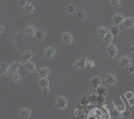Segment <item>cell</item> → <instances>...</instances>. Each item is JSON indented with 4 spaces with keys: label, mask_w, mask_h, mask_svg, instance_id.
Listing matches in <instances>:
<instances>
[{
    "label": "cell",
    "mask_w": 134,
    "mask_h": 119,
    "mask_svg": "<svg viewBox=\"0 0 134 119\" xmlns=\"http://www.w3.org/2000/svg\"><path fill=\"white\" fill-rule=\"evenodd\" d=\"M124 24L128 28H133L134 27V17L130 16L126 18L124 21Z\"/></svg>",
    "instance_id": "obj_17"
},
{
    "label": "cell",
    "mask_w": 134,
    "mask_h": 119,
    "mask_svg": "<svg viewBox=\"0 0 134 119\" xmlns=\"http://www.w3.org/2000/svg\"><path fill=\"white\" fill-rule=\"evenodd\" d=\"M39 83L40 84L42 88H47L49 86V80L47 78H41L39 81Z\"/></svg>",
    "instance_id": "obj_25"
},
{
    "label": "cell",
    "mask_w": 134,
    "mask_h": 119,
    "mask_svg": "<svg viewBox=\"0 0 134 119\" xmlns=\"http://www.w3.org/2000/svg\"><path fill=\"white\" fill-rule=\"evenodd\" d=\"M47 36V32L44 29H39L36 32V37L39 40H43Z\"/></svg>",
    "instance_id": "obj_21"
},
{
    "label": "cell",
    "mask_w": 134,
    "mask_h": 119,
    "mask_svg": "<svg viewBox=\"0 0 134 119\" xmlns=\"http://www.w3.org/2000/svg\"><path fill=\"white\" fill-rule=\"evenodd\" d=\"M113 19L115 24L119 25L122 23V22H124V20H125V17H124V14H122V13H116L113 16Z\"/></svg>",
    "instance_id": "obj_8"
},
{
    "label": "cell",
    "mask_w": 134,
    "mask_h": 119,
    "mask_svg": "<svg viewBox=\"0 0 134 119\" xmlns=\"http://www.w3.org/2000/svg\"><path fill=\"white\" fill-rule=\"evenodd\" d=\"M90 101H90V97H89L88 95H84L83 97L81 98V103H82V104H83L84 105H90Z\"/></svg>",
    "instance_id": "obj_28"
},
{
    "label": "cell",
    "mask_w": 134,
    "mask_h": 119,
    "mask_svg": "<svg viewBox=\"0 0 134 119\" xmlns=\"http://www.w3.org/2000/svg\"><path fill=\"white\" fill-rule=\"evenodd\" d=\"M86 66L87 65H86V58H82L80 60L75 61L74 65H73V69H78L80 68H85Z\"/></svg>",
    "instance_id": "obj_6"
},
{
    "label": "cell",
    "mask_w": 134,
    "mask_h": 119,
    "mask_svg": "<svg viewBox=\"0 0 134 119\" xmlns=\"http://www.w3.org/2000/svg\"><path fill=\"white\" fill-rule=\"evenodd\" d=\"M34 56V53L30 50H26L23 53L22 56V59L26 60V61H30L31 58Z\"/></svg>",
    "instance_id": "obj_22"
},
{
    "label": "cell",
    "mask_w": 134,
    "mask_h": 119,
    "mask_svg": "<svg viewBox=\"0 0 134 119\" xmlns=\"http://www.w3.org/2000/svg\"><path fill=\"white\" fill-rule=\"evenodd\" d=\"M37 30H36V27L34 26V24H29L27 26L26 30V33L28 35V36L30 37H33L35 35H36V32Z\"/></svg>",
    "instance_id": "obj_7"
},
{
    "label": "cell",
    "mask_w": 134,
    "mask_h": 119,
    "mask_svg": "<svg viewBox=\"0 0 134 119\" xmlns=\"http://www.w3.org/2000/svg\"><path fill=\"white\" fill-rule=\"evenodd\" d=\"M128 71H130V72H132V73H133L134 72V66L133 65H130V67H129V70Z\"/></svg>",
    "instance_id": "obj_38"
},
{
    "label": "cell",
    "mask_w": 134,
    "mask_h": 119,
    "mask_svg": "<svg viewBox=\"0 0 134 119\" xmlns=\"http://www.w3.org/2000/svg\"><path fill=\"white\" fill-rule=\"evenodd\" d=\"M68 104H69L68 99L66 98H65V97L60 95V96H58L56 98V103L55 106L58 109H66L68 107Z\"/></svg>",
    "instance_id": "obj_1"
},
{
    "label": "cell",
    "mask_w": 134,
    "mask_h": 119,
    "mask_svg": "<svg viewBox=\"0 0 134 119\" xmlns=\"http://www.w3.org/2000/svg\"><path fill=\"white\" fill-rule=\"evenodd\" d=\"M5 31V29L4 28V27L3 26H0V32L1 33H3Z\"/></svg>",
    "instance_id": "obj_39"
},
{
    "label": "cell",
    "mask_w": 134,
    "mask_h": 119,
    "mask_svg": "<svg viewBox=\"0 0 134 119\" xmlns=\"http://www.w3.org/2000/svg\"><path fill=\"white\" fill-rule=\"evenodd\" d=\"M43 92L44 95H50L51 94V92H50V89L49 87H47V88H43Z\"/></svg>",
    "instance_id": "obj_36"
},
{
    "label": "cell",
    "mask_w": 134,
    "mask_h": 119,
    "mask_svg": "<svg viewBox=\"0 0 134 119\" xmlns=\"http://www.w3.org/2000/svg\"><path fill=\"white\" fill-rule=\"evenodd\" d=\"M86 65L88 68H93L96 66L94 61L91 60H86Z\"/></svg>",
    "instance_id": "obj_33"
},
{
    "label": "cell",
    "mask_w": 134,
    "mask_h": 119,
    "mask_svg": "<svg viewBox=\"0 0 134 119\" xmlns=\"http://www.w3.org/2000/svg\"><path fill=\"white\" fill-rule=\"evenodd\" d=\"M110 31L113 34V35H118L120 33V29L117 25H115V26L111 27V31Z\"/></svg>",
    "instance_id": "obj_29"
},
{
    "label": "cell",
    "mask_w": 134,
    "mask_h": 119,
    "mask_svg": "<svg viewBox=\"0 0 134 119\" xmlns=\"http://www.w3.org/2000/svg\"><path fill=\"white\" fill-rule=\"evenodd\" d=\"M122 114L123 116H125V117H130V116H131V112L130 111L129 109H126Z\"/></svg>",
    "instance_id": "obj_34"
},
{
    "label": "cell",
    "mask_w": 134,
    "mask_h": 119,
    "mask_svg": "<svg viewBox=\"0 0 134 119\" xmlns=\"http://www.w3.org/2000/svg\"><path fill=\"white\" fill-rule=\"evenodd\" d=\"M106 82L110 85H113L117 82V78L112 73H108L105 76Z\"/></svg>",
    "instance_id": "obj_11"
},
{
    "label": "cell",
    "mask_w": 134,
    "mask_h": 119,
    "mask_svg": "<svg viewBox=\"0 0 134 119\" xmlns=\"http://www.w3.org/2000/svg\"><path fill=\"white\" fill-rule=\"evenodd\" d=\"M133 77H134V72H133Z\"/></svg>",
    "instance_id": "obj_42"
},
{
    "label": "cell",
    "mask_w": 134,
    "mask_h": 119,
    "mask_svg": "<svg viewBox=\"0 0 134 119\" xmlns=\"http://www.w3.org/2000/svg\"><path fill=\"white\" fill-rule=\"evenodd\" d=\"M98 103L100 105H102L105 102V96H103V95H99L98 97V101H97Z\"/></svg>",
    "instance_id": "obj_32"
},
{
    "label": "cell",
    "mask_w": 134,
    "mask_h": 119,
    "mask_svg": "<svg viewBox=\"0 0 134 119\" xmlns=\"http://www.w3.org/2000/svg\"><path fill=\"white\" fill-rule=\"evenodd\" d=\"M113 34L111 31H109V32L106 34V35L105 36V37L103 38V39H104L106 43L110 44V43H111V42L113 41Z\"/></svg>",
    "instance_id": "obj_26"
},
{
    "label": "cell",
    "mask_w": 134,
    "mask_h": 119,
    "mask_svg": "<svg viewBox=\"0 0 134 119\" xmlns=\"http://www.w3.org/2000/svg\"><path fill=\"white\" fill-rule=\"evenodd\" d=\"M77 17L79 18L81 20H84L85 18H86V17L88 16V13L86 12V10H84V9H81L77 13Z\"/></svg>",
    "instance_id": "obj_27"
},
{
    "label": "cell",
    "mask_w": 134,
    "mask_h": 119,
    "mask_svg": "<svg viewBox=\"0 0 134 119\" xmlns=\"http://www.w3.org/2000/svg\"><path fill=\"white\" fill-rule=\"evenodd\" d=\"M120 65L123 67H126L131 65L132 62V59L131 56L128 55H125V56H122L120 60Z\"/></svg>",
    "instance_id": "obj_3"
},
{
    "label": "cell",
    "mask_w": 134,
    "mask_h": 119,
    "mask_svg": "<svg viewBox=\"0 0 134 119\" xmlns=\"http://www.w3.org/2000/svg\"><path fill=\"white\" fill-rule=\"evenodd\" d=\"M63 41L67 44H69L73 41V36L71 33L65 32L63 35Z\"/></svg>",
    "instance_id": "obj_10"
},
{
    "label": "cell",
    "mask_w": 134,
    "mask_h": 119,
    "mask_svg": "<svg viewBox=\"0 0 134 119\" xmlns=\"http://www.w3.org/2000/svg\"><path fill=\"white\" fill-rule=\"evenodd\" d=\"M56 53V50L54 47H49L46 49L45 56L48 58H52Z\"/></svg>",
    "instance_id": "obj_16"
},
{
    "label": "cell",
    "mask_w": 134,
    "mask_h": 119,
    "mask_svg": "<svg viewBox=\"0 0 134 119\" xmlns=\"http://www.w3.org/2000/svg\"><path fill=\"white\" fill-rule=\"evenodd\" d=\"M85 105H84L82 104L81 103L78 105V108H79V109H85Z\"/></svg>",
    "instance_id": "obj_40"
},
{
    "label": "cell",
    "mask_w": 134,
    "mask_h": 119,
    "mask_svg": "<svg viewBox=\"0 0 134 119\" xmlns=\"http://www.w3.org/2000/svg\"><path fill=\"white\" fill-rule=\"evenodd\" d=\"M97 93L99 95H103V96H106L109 93L108 88L105 85H100L99 87L97 88Z\"/></svg>",
    "instance_id": "obj_15"
},
{
    "label": "cell",
    "mask_w": 134,
    "mask_h": 119,
    "mask_svg": "<svg viewBox=\"0 0 134 119\" xmlns=\"http://www.w3.org/2000/svg\"><path fill=\"white\" fill-rule=\"evenodd\" d=\"M131 50H132V52H134V46H133V47L131 48Z\"/></svg>",
    "instance_id": "obj_41"
},
{
    "label": "cell",
    "mask_w": 134,
    "mask_h": 119,
    "mask_svg": "<svg viewBox=\"0 0 134 119\" xmlns=\"http://www.w3.org/2000/svg\"><path fill=\"white\" fill-rule=\"evenodd\" d=\"M86 109H79V108H76L73 110V114L74 115V116L75 118H78L79 116H82V115H85V112H86Z\"/></svg>",
    "instance_id": "obj_20"
},
{
    "label": "cell",
    "mask_w": 134,
    "mask_h": 119,
    "mask_svg": "<svg viewBox=\"0 0 134 119\" xmlns=\"http://www.w3.org/2000/svg\"><path fill=\"white\" fill-rule=\"evenodd\" d=\"M111 3L113 6H114L116 9L120 7V5H121V1H120V0H111Z\"/></svg>",
    "instance_id": "obj_31"
},
{
    "label": "cell",
    "mask_w": 134,
    "mask_h": 119,
    "mask_svg": "<svg viewBox=\"0 0 134 119\" xmlns=\"http://www.w3.org/2000/svg\"><path fill=\"white\" fill-rule=\"evenodd\" d=\"M24 10L27 13L30 14V13H36L37 9H35L34 5H33L31 3H28L26 7H24Z\"/></svg>",
    "instance_id": "obj_19"
},
{
    "label": "cell",
    "mask_w": 134,
    "mask_h": 119,
    "mask_svg": "<svg viewBox=\"0 0 134 119\" xmlns=\"http://www.w3.org/2000/svg\"><path fill=\"white\" fill-rule=\"evenodd\" d=\"M20 64L18 61H14L10 65H9V71L13 73H18L19 70Z\"/></svg>",
    "instance_id": "obj_18"
},
{
    "label": "cell",
    "mask_w": 134,
    "mask_h": 119,
    "mask_svg": "<svg viewBox=\"0 0 134 119\" xmlns=\"http://www.w3.org/2000/svg\"><path fill=\"white\" fill-rule=\"evenodd\" d=\"M106 49L108 52L109 56L111 59H113L115 56H116V55L118 54V52H119L117 47L115 46L114 44H113V43L109 44L107 47H106Z\"/></svg>",
    "instance_id": "obj_2"
},
{
    "label": "cell",
    "mask_w": 134,
    "mask_h": 119,
    "mask_svg": "<svg viewBox=\"0 0 134 119\" xmlns=\"http://www.w3.org/2000/svg\"><path fill=\"white\" fill-rule=\"evenodd\" d=\"M37 71L39 72V75L41 78H47L51 74V72H52V70L49 67H44L38 69Z\"/></svg>",
    "instance_id": "obj_4"
},
{
    "label": "cell",
    "mask_w": 134,
    "mask_h": 119,
    "mask_svg": "<svg viewBox=\"0 0 134 119\" xmlns=\"http://www.w3.org/2000/svg\"><path fill=\"white\" fill-rule=\"evenodd\" d=\"M19 3H20V5L22 7H26V5L28 3L27 0H20Z\"/></svg>",
    "instance_id": "obj_37"
},
{
    "label": "cell",
    "mask_w": 134,
    "mask_h": 119,
    "mask_svg": "<svg viewBox=\"0 0 134 119\" xmlns=\"http://www.w3.org/2000/svg\"><path fill=\"white\" fill-rule=\"evenodd\" d=\"M102 80L101 78V77H99V76H95L92 78L91 81V84L92 86L94 88H98L100 85H102Z\"/></svg>",
    "instance_id": "obj_14"
},
{
    "label": "cell",
    "mask_w": 134,
    "mask_h": 119,
    "mask_svg": "<svg viewBox=\"0 0 134 119\" xmlns=\"http://www.w3.org/2000/svg\"><path fill=\"white\" fill-rule=\"evenodd\" d=\"M0 73L3 77H8L9 75V65L6 63L1 62L0 65Z\"/></svg>",
    "instance_id": "obj_5"
},
{
    "label": "cell",
    "mask_w": 134,
    "mask_h": 119,
    "mask_svg": "<svg viewBox=\"0 0 134 119\" xmlns=\"http://www.w3.org/2000/svg\"><path fill=\"white\" fill-rule=\"evenodd\" d=\"M25 67L27 69V70L30 73H34V72L37 71V69L36 67V64H35V63L34 61H29L25 65Z\"/></svg>",
    "instance_id": "obj_13"
},
{
    "label": "cell",
    "mask_w": 134,
    "mask_h": 119,
    "mask_svg": "<svg viewBox=\"0 0 134 119\" xmlns=\"http://www.w3.org/2000/svg\"><path fill=\"white\" fill-rule=\"evenodd\" d=\"M68 10H69L70 13H75L76 10V8L73 5H70L68 6Z\"/></svg>",
    "instance_id": "obj_35"
},
{
    "label": "cell",
    "mask_w": 134,
    "mask_h": 119,
    "mask_svg": "<svg viewBox=\"0 0 134 119\" xmlns=\"http://www.w3.org/2000/svg\"><path fill=\"white\" fill-rule=\"evenodd\" d=\"M111 116L113 119H122L123 116V114L121 113L119 111L116 109V107H113L110 111Z\"/></svg>",
    "instance_id": "obj_9"
},
{
    "label": "cell",
    "mask_w": 134,
    "mask_h": 119,
    "mask_svg": "<svg viewBox=\"0 0 134 119\" xmlns=\"http://www.w3.org/2000/svg\"><path fill=\"white\" fill-rule=\"evenodd\" d=\"M11 81L13 83H20L22 81V77L18 73H14L11 77Z\"/></svg>",
    "instance_id": "obj_24"
},
{
    "label": "cell",
    "mask_w": 134,
    "mask_h": 119,
    "mask_svg": "<svg viewBox=\"0 0 134 119\" xmlns=\"http://www.w3.org/2000/svg\"><path fill=\"white\" fill-rule=\"evenodd\" d=\"M19 114L22 118H28L31 115V111L28 108H22L20 109Z\"/></svg>",
    "instance_id": "obj_12"
},
{
    "label": "cell",
    "mask_w": 134,
    "mask_h": 119,
    "mask_svg": "<svg viewBox=\"0 0 134 119\" xmlns=\"http://www.w3.org/2000/svg\"><path fill=\"white\" fill-rule=\"evenodd\" d=\"M89 97H90V101H91L95 102V101H98L99 95L98 94V93L92 92L90 94V95H89Z\"/></svg>",
    "instance_id": "obj_30"
},
{
    "label": "cell",
    "mask_w": 134,
    "mask_h": 119,
    "mask_svg": "<svg viewBox=\"0 0 134 119\" xmlns=\"http://www.w3.org/2000/svg\"><path fill=\"white\" fill-rule=\"evenodd\" d=\"M98 31H99L100 36L104 38L105 36L106 35V34L109 31V28L107 26H100V27H99V29H98Z\"/></svg>",
    "instance_id": "obj_23"
}]
</instances>
